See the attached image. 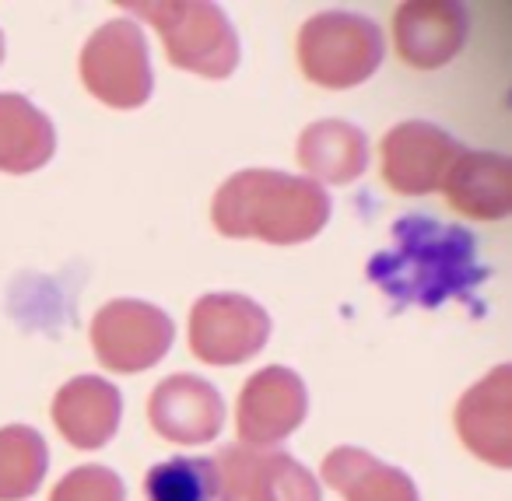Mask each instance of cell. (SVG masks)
<instances>
[{"instance_id": "1", "label": "cell", "mask_w": 512, "mask_h": 501, "mask_svg": "<svg viewBox=\"0 0 512 501\" xmlns=\"http://www.w3.org/2000/svg\"><path fill=\"white\" fill-rule=\"evenodd\" d=\"M488 270L477 260V239L460 225L407 214L390 228V246L369 260V281L397 305L439 309L470 302Z\"/></svg>"}, {"instance_id": "2", "label": "cell", "mask_w": 512, "mask_h": 501, "mask_svg": "<svg viewBox=\"0 0 512 501\" xmlns=\"http://www.w3.org/2000/svg\"><path fill=\"white\" fill-rule=\"evenodd\" d=\"M211 221L225 239H260L271 246H299L327 228L330 193L306 176L274 169H246L218 186Z\"/></svg>"}, {"instance_id": "3", "label": "cell", "mask_w": 512, "mask_h": 501, "mask_svg": "<svg viewBox=\"0 0 512 501\" xmlns=\"http://www.w3.org/2000/svg\"><path fill=\"white\" fill-rule=\"evenodd\" d=\"M123 11L144 18L158 29L165 57L179 71L200 78H232L239 67V36L228 15L207 0H123Z\"/></svg>"}, {"instance_id": "4", "label": "cell", "mask_w": 512, "mask_h": 501, "mask_svg": "<svg viewBox=\"0 0 512 501\" xmlns=\"http://www.w3.org/2000/svg\"><path fill=\"white\" fill-rule=\"evenodd\" d=\"M386 39L376 22L351 11H323L299 32V67L313 85L330 92L358 88L379 71Z\"/></svg>"}, {"instance_id": "5", "label": "cell", "mask_w": 512, "mask_h": 501, "mask_svg": "<svg viewBox=\"0 0 512 501\" xmlns=\"http://www.w3.org/2000/svg\"><path fill=\"white\" fill-rule=\"evenodd\" d=\"M81 85L109 109H141L151 99V53L134 18H116L92 32L81 50Z\"/></svg>"}, {"instance_id": "6", "label": "cell", "mask_w": 512, "mask_h": 501, "mask_svg": "<svg viewBox=\"0 0 512 501\" xmlns=\"http://www.w3.org/2000/svg\"><path fill=\"white\" fill-rule=\"evenodd\" d=\"M92 347L102 368L137 375L155 368L176 340V326L158 305L141 298H116L92 316Z\"/></svg>"}, {"instance_id": "7", "label": "cell", "mask_w": 512, "mask_h": 501, "mask_svg": "<svg viewBox=\"0 0 512 501\" xmlns=\"http://www.w3.org/2000/svg\"><path fill=\"white\" fill-rule=\"evenodd\" d=\"M271 340V316L260 302L235 291H214L190 309V347L204 365L232 368L256 358Z\"/></svg>"}, {"instance_id": "8", "label": "cell", "mask_w": 512, "mask_h": 501, "mask_svg": "<svg viewBox=\"0 0 512 501\" xmlns=\"http://www.w3.org/2000/svg\"><path fill=\"white\" fill-rule=\"evenodd\" d=\"M309 414V393L299 372L285 365H267L246 379L235 403V431L246 449H274Z\"/></svg>"}, {"instance_id": "9", "label": "cell", "mask_w": 512, "mask_h": 501, "mask_svg": "<svg viewBox=\"0 0 512 501\" xmlns=\"http://www.w3.org/2000/svg\"><path fill=\"white\" fill-rule=\"evenodd\" d=\"M221 501H323L316 477L288 452L274 449H221L214 456Z\"/></svg>"}, {"instance_id": "10", "label": "cell", "mask_w": 512, "mask_h": 501, "mask_svg": "<svg viewBox=\"0 0 512 501\" xmlns=\"http://www.w3.org/2000/svg\"><path fill=\"white\" fill-rule=\"evenodd\" d=\"M463 155V148L442 127L425 120L397 123L379 144L383 179L400 197H425L442 190L449 165Z\"/></svg>"}, {"instance_id": "11", "label": "cell", "mask_w": 512, "mask_h": 501, "mask_svg": "<svg viewBox=\"0 0 512 501\" xmlns=\"http://www.w3.org/2000/svg\"><path fill=\"white\" fill-rule=\"evenodd\" d=\"M148 421L158 438L176 445L214 442L225 424V400L207 379L179 372L162 379L148 396Z\"/></svg>"}, {"instance_id": "12", "label": "cell", "mask_w": 512, "mask_h": 501, "mask_svg": "<svg viewBox=\"0 0 512 501\" xmlns=\"http://www.w3.org/2000/svg\"><path fill=\"white\" fill-rule=\"evenodd\" d=\"M456 431L477 459L512 466V368L498 365L467 389L456 403Z\"/></svg>"}, {"instance_id": "13", "label": "cell", "mask_w": 512, "mask_h": 501, "mask_svg": "<svg viewBox=\"0 0 512 501\" xmlns=\"http://www.w3.org/2000/svg\"><path fill=\"white\" fill-rule=\"evenodd\" d=\"M467 11L453 0H407L393 11V46L407 67H446L467 43Z\"/></svg>"}, {"instance_id": "14", "label": "cell", "mask_w": 512, "mask_h": 501, "mask_svg": "<svg viewBox=\"0 0 512 501\" xmlns=\"http://www.w3.org/2000/svg\"><path fill=\"white\" fill-rule=\"evenodd\" d=\"M123 417V396L102 375H78L53 396V424L74 449L92 452L113 442Z\"/></svg>"}, {"instance_id": "15", "label": "cell", "mask_w": 512, "mask_h": 501, "mask_svg": "<svg viewBox=\"0 0 512 501\" xmlns=\"http://www.w3.org/2000/svg\"><path fill=\"white\" fill-rule=\"evenodd\" d=\"M446 204L463 218L502 221L512 211V162L498 151H463L442 179Z\"/></svg>"}, {"instance_id": "16", "label": "cell", "mask_w": 512, "mask_h": 501, "mask_svg": "<svg viewBox=\"0 0 512 501\" xmlns=\"http://www.w3.org/2000/svg\"><path fill=\"white\" fill-rule=\"evenodd\" d=\"M299 165L313 183H355L369 169V141L348 120H316L299 137Z\"/></svg>"}, {"instance_id": "17", "label": "cell", "mask_w": 512, "mask_h": 501, "mask_svg": "<svg viewBox=\"0 0 512 501\" xmlns=\"http://www.w3.org/2000/svg\"><path fill=\"white\" fill-rule=\"evenodd\" d=\"M57 151L53 120L25 95L0 92V172L29 176L43 169Z\"/></svg>"}, {"instance_id": "18", "label": "cell", "mask_w": 512, "mask_h": 501, "mask_svg": "<svg viewBox=\"0 0 512 501\" xmlns=\"http://www.w3.org/2000/svg\"><path fill=\"white\" fill-rule=\"evenodd\" d=\"M320 473L337 494H344V501H421L418 487L404 470L355 445L327 452Z\"/></svg>"}, {"instance_id": "19", "label": "cell", "mask_w": 512, "mask_h": 501, "mask_svg": "<svg viewBox=\"0 0 512 501\" xmlns=\"http://www.w3.org/2000/svg\"><path fill=\"white\" fill-rule=\"evenodd\" d=\"M50 470L46 438L29 424L0 428V501H25Z\"/></svg>"}, {"instance_id": "20", "label": "cell", "mask_w": 512, "mask_h": 501, "mask_svg": "<svg viewBox=\"0 0 512 501\" xmlns=\"http://www.w3.org/2000/svg\"><path fill=\"white\" fill-rule=\"evenodd\" d=\"M148 501H221V480L214 459L176 456L155 463L144 477Z\"/></svg>"}, {"instance_id": "21", "label": "cell", "mask_w": 512, "mask_h": 501, "mask_svg": "<svg viewBox=\"0 0 512 501\" xmlns=\"http://www.w3.org/2000/svg\"><path fill=\"white\" fill-rule=\"evenodd\" d=\"M50 501H127V487L109 466H74L57 480Z\"/></svg>"}, {"instance_id": "22", "label": "cell", "mask_w": 512, "mask_h": 501, "mask_svg": "<svg viewBox=\"0 0 512 501\" xmlns=\"http://www.w3.org/2000/svg\"><path fill=\"white\" fill-rule=\"evenodd\" d=\"M0 64H4V32H0Z\"/></svg>"}]
</instances>
